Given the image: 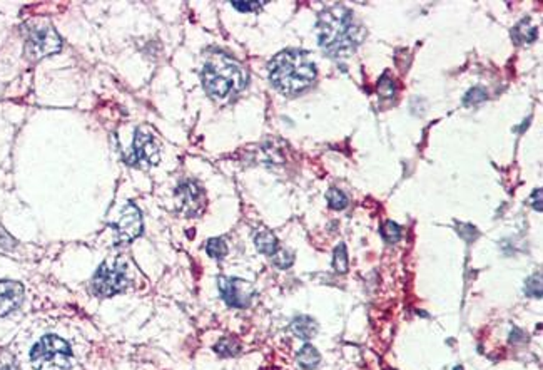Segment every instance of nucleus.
<instances>
[{
    "label": "nucleus",
    "instance_id": "f257e3e1",
    "mask_svg": "<svg viewBox=\"0 0 543 370\" xmlns=\"http://www.w3.org/2000/svg\"><path fill=\"white\" fill-rule=\"evenodd\" d=\"M318 44L334 57L350 55L363 41V31L353 19L351 11L334 6L323 11L316 24Z\"/></svg>",
    "mask_w": 543,
    "mask_h": 370
},
{
    "label": "nucleus",
    "instance_id": "f03ea898",
    "mask_svg": "<svg viewBox=\"0 0 543 370\" xmlns=\"http://www.w3.org/2000/svg\"><path fill=\"white\" fill-rule=\"evenodd\" d=\"M269 79L278 91L299 94L314 83L316 67L303 50L288 49L269 62Z\"/></svg>",
    "mask_w": 543,
    "mask_h": 370
},
{
    "label": "nucleus",
    "instance_id": "7ed1b4c3",
    "mask_svg": "<svg viewBox=\"0 0 543 370\" xmlns=\"http://www.w3.org/2000/svg\"><path fill=\"white\" fill-rule=\"evenodd\" d=\"M202 84L211 97L223 101L243 91L248 84V76L236 61L226 55H216L202 69Z\"/></svg>",
    "mask_w": 543,
    "mask_h": 370
},
{
    "label": "nucleus",
    "instance_id": "20e7f679",
    "mask_svg": "<svg viewBox=\"0 0 543 370\" xmlns=\"http://www.w3.org/2000/svg\"><path fill=\"white\" fill-rule=\"evenodd\" d=\"M71 357V347L66 340L55 335H45L30 352V364L34 370H67Z\"/></svg>",
    "mask_w": 543,
    "mask_h": 370
},
{
    "label": "nucleus",
    "instance_id": "39448f33",
    "mask_svg": "<svg viewBox=\"0 0 543 370\" xmlns=\"http://www.w3.org/2000/svg\"><path fill=\"white\" fill-rule=\"evenodd\" d=\"M60 47H62V41L49 22H37L30 25L27 44H25L30 59L37 61V59L45 57V55L55 54L59 53Z\"/></svg>",
    "mask_w": 543,
    "mask_h": 370
},
{
    "label": "nucleus",
    "instance_id": "423d86ee",
    "mask_svg": "<svg viewBox=\"0 0 543 370\" xmlns=\"http://www.w3.org/2000/svg\"><path fill=\"white\" fill-rule=\"evenodd\" d=\"M129 278L124 265H101L92 278V288L97 295L112 296L126 290Z\"/></svg>",
    "mask_w": 543,
    "mask_h": 370
},
{
    "label": "nucleus",
    "instance_id": "0eeeda50",
    "mask_svg": "<svg viewBox=\"0 0 543 370\" xmlns=\"http://www.w3.org/2000/svg\"><path fill=\"white\" fill-rule=\"evenodd\" d=\"M159 159H161V151H159V144L154 139V136L144 131V129H137L134 148H132V153L126 159L127 165L136 167H148L157 165Z\"/></svg>",
    "mask_w": 543,
    "mask_h": 370
},
{
    "label": "nucleus",
    "instance_id": "6e6552de",
    "mask_svg": "<svg viewBox=\"0 0 543 370\" xmlns=\"http://www.w3.org/2000/svg\"><path fill=\"white\" fill-rule=\"evenodd\" d=\"M218 283L223 300L230 305V307L246 308L251 305L254 299V288L249 282L241 278L219 277Z\"/></svg>",
    "mask_w": 543,
    "mask_h": 370
},
{
    "label": "nucleus",
    "instance_id": "1a4fd4ad",
    "mask_svg": "<svg viewBox=\"0 0 543 370\" xmlns=\"http://www.w3.org/2000/svg\"><path fill=\"white\" fill-rule=\"evenodd\" d=\"M179 210L186 217H199L204 212L206 198L202 188L196 181H184L176 189Z\"/></svg>",
    "mask_w": 543,
    "mask_h": 370
},
{
    "label": "nucleus",
    "instance_id": "9d476101",
    "mask_svg": "<svg viewBox=\"0 0 543 370\" xmlns=\"http://www.w3.org/2000/svg\"><path fill=\"white\" fill-rule=\"evenodd\" d=\"M115 233H118V242L120 243L132 242L142 233V217L136 205L127 203L124 206L122 214L115 223Z\"/></svg>",
    "mask_w": 543,
    "mask_h": 370
},
{
    "label": "nucleus",
    "instance_id": "9b49d317",
    "mask_svg": "<svg viewBox=\"0 0 543 370\" xmlns=\"http://www.w3.org/2000/svg\"><path fill=\"white\" fill-rule=\"evenodd\" d=\"M24 300V287L12 280H0V317H6L20 307Z\"/></svg>",
    "mask_w": 543,
    "mask_h": 370
},
{
    "label": "nucleus",
    "instance_id": "f8f14e48",
    "mask_svg": "<svg viewBox=\"0 0 543 370\" xmlns=\"http://www.w3.org/2000/svg\"><path fill=\"white\" fill-rule=\"evenodd\" d=\"M291 330L296 337L309 340L318 334V324L311 317H296L291 324Z\"/></svg>",
    "mask_w": 543,
    "mask_h": 370
},
{
    "label": "nucleus",
    "instance_id": "ddd939ff",
    "mask_svg": "<svg viewBox=\"0 0 543 370\" xmlns=\"http://www.w3.org/2000/svg\"><path fill=\"white\" fill-rule=\"evenodd\" d=\"M512 36H514L516 44H528V42H533L537 39V27H533L532 22L525 19L512 31Z\"/></svg>",
    "mask_w": 543,
    "mask_h": 370
},
{
    "label": "nucleus",
    "instance_id": "4468645a",
    "mask_svg": "<svg viewBox=\"0 0 543 370\" xmlns=\"http://www.w3.org/2000/svg\"><path fill=\"white\" fill-rule=\"evenodd\" d=\"M254 243H256V247L261 253H265V255H271V256H273L279 248L278 238H276V236L268 230L260 231V233L256 235V238H254Z\"/></svg>",
    "mask_w": 543,
    "mask_h": 370
},
{
    "label": "nucleus",
    "instance_id": "2eb2a0df",
    "mask_svg": "<svg viewBox=\"0 0 543 370\" xmlns=\"http://www.w3.org/2000/svg\"><path fill=\"white\" fill-rule=\"evenodd\" d=\"M320 360H321L320 352H318L313 345H309V343H306V345L298 352V364L306 370L316 369L318 364H320Z\"/></svg>",
    "mask_w": 543,
    "mask_h": 370
},
{
    "label": "nucleus",
    "instance_id": "dca6fc26",
    "mask_svg": "<svg viewBox=\"0 0 543 370\" xmlns=\"http://www.w3.org/2000/svg\"><path fill=\"white\" fill-rule=\"evenodd\" d=\"M214 350H216V354L223 355V357H234V355L239 354L241 345L236 338L227 337V338L219 340V342L216 343V347H214Z\"/></svg>",
    "mask_w": 543,
    "mask_h": 370
},
{
    "label": "nucleus",
    "instance_id": "f3484780",
    "mask_svg": "<svg viewBox=\"0 0 543 370\" xmlns=\"http://www.w3.org/2000/svg\"><path fill=\"white\" fill-rule=\"evenodd\" d=\"M333 268L338 273L348 272V252L344 243H339L333 253Z\"/></svg>",
    "mask_w": 543,
    "mask_h": 370
},
{
    "label": "nucleus",
    "instance_id": "a211bd4d",
    "mask_svg": "<svg viewBox=\"0 0 543 370\" xmlns=\"http://www.w3.org/2000/svg\"><path fill=\"white\" fill-rule=\"evenodd\" d=\"M326 200L330 208L333 210H344L348 206V196L343 191H339L338 188H331L326 193Z\"/></svg>",
    "mask_w": 543,
    "mask_h": 370
},
{
    "label": "nucleus",
    "instance_id": "6ab92c4d",
    "mask_svg": "<svg viewBox=\"0 0 543 370\" xmlns=\"http://www.w3.org/2000/svg\"><path fill=\"white\" fill-rule=\"evenodd\" d=\"M206 252H208L209 256L216 258V260H221V258L226 256L227 245L223 238H211L208 245H206Z\"/></svg>",
    "mask_w": 543,
    "mask_h": 370
},
{
    "label": "nucleus",
    "instance_id": "aec40b11",
    "mask_svg": "<svg viewBox=\"0 0 543 370\" xmlns=\"http://www.w3.org/2000/svg\"><path fill=\"white\" fill-rule=\"evenodd\" d=\"M381 236L388 243H396L402 240V228L395 221H385L381 225Z\"/></svg>",
    "mask_w": 543,
    "mask_h": 370
},
{
    "label": "nucleus",
    "instance_id": "412c9836",
    "mask_svg": "<svg viewBox=\"0 0 543 370\" xmlns=\"http://www.w3.org/2000/svg\"><path fill=\"white\" fill-rule=\"evenodd\" d=\"M273 261L278 268H290V266L295 263V255H292L290 249L278 248V252L273 255Z\"/></svg>",
    "mask_w": 543,
    "mask_h": 370
},
{
    "label": "nucleus",
    "instance_id": "4be33fe9",
    "mask_svg": "<svg viewBox=\"0 0 543 370\" xmlns=\"http://www.w3.org/2000/svg\"><path fill=\"white\" fill-rule=\"evenodd\" d=\"M486 97H488V94H486L484 88H473L467 92L463 102L467 106H475V104H480V102H485Z\"/></svg>",
    "mask_w": 543,
    "mask_h": 370
},
{
    "label": "nucleus",
    "instance_id": "5701e85b",
    "mask_svg": "<svg viewBox=\"0 0 543 370\" xmlns=\"http://www.w3.org/2000/svg\"><path fill=\"white\" fill-rule=\"evenodd\" d=\"M525 292H527L528 296H537V299H540L542 296V277L540 275H533V277L528 278L527 285H525Z\"/></svg>",
    "mask_w": 543,
    "mask_h": 370
},
{
    "label": "nucleus",
    "instance_id": "b1692460",
    "mask_svg": "<svg viewBox=\"0 0 543 370\" xmlns=\"http://www.w3.org/2000/svg\"><path fill=\"white\" fill-rule=\"evenodd\" d=\"M378 92H380L383 97H393L395 84H393V81H391V77L388 74L383 76L380 79V83H378Z\"/></svg>",
    "mask_w": 543,
    "mask_h": 370
},
{
    "label": "nucleus",
    "instance_id": "393cba45",
    "mask_svg": "<svg viewBox=\"0 0 543 370\" xmlns=\"http://www.w3.org/2000/svg\"><path fill=\"white\" fill-rule=\"evenodd\" d=\"M265 6L262 2H232V7L238 8L241 12H253Z\"/></svg>",
    "mask_w": 543,
    "mask_h": 370
},
{
    "label": "nucleus",
    "instance_id": "a878e982",
    "mask_svg": "<svg viewBox=\"0 0 543 370\" xmlns=\"http://www.w3.org/2000/svg\"><path fill=\"white\" fill-rule=\"evenodd\" d=\"M532 203L535 206L537 212H542V189H537L532 196Z\"/></svg>",
    "mask_w": 543,
    "mask_h": 370
},
{
    "label": "nucleus",
    "instance_id": "bb28decb",
    "mask_svg": "<svg viewBox=\"0 0 543 370\" xmlns=\"http://www.w3.org/2000/svg\"><path fill=\"white\" fill-rule=\"evenodd\" d=\"M0 370H19V369L12 367V365H7V367H3V369H0Z\"/></svg>",
    "mask_w": 543,
    "mask_h": 370
}]
</instances>
